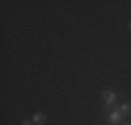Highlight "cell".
I'll use <instances>...</instances> for the list:
<instances>
[{"label": "cell", "mask_w": 131, "mask_h": 125, "mask_svg": "<svg viewBox=\"0 0 131 125\" xmlns=\"http://www.w3.org/2000/svg\"><path fill=\"white\" fill-rule=\"evenodd\" d=\"M103 99L106 100L107 104H110V103H113V100H114V93L110 92V90H105L103 92Z\"/></svg>", "instance_id": "obj_1"}, {"label": "cell", "mask_w": 131, "mask_h": 125, "mask_svg": "<svg viewBox=\"0 0 131 125\" xmlns=\"http://www.w3.org/2000/svg\"><path fill=\"white\" fill-rule=\"evenodd\" d=\"M120 117H121V112H112L110 114V117H109V122L110 124H116L120 121Z\"/></svg>", "instance_id": "obj_2"}, {"label": "cell", "mask_w": 131, "mask_h": 125, "mask_svg": "<svg viewBox=\"0 0 131 125\" xmlns=\"http://www.w3.org/2000/svg\"><path fill=\"white\" fill-rule=\"evenodd\" d=\"M34 121H35L36 124L42 125L45 122V114H42V112H38V114H35V117H34Z\"/></svg>", "instance_id": "obj_3"}, {"label": "cell", "mask_w": 131, "mask_h": 125, "mask_svg": "<svg viewBox=\"0 0 131 125\" xmlns=\"http://www.w3.org/2000/svg\"><path fill=\"white\" fill-rule=\"evenodd\" d=\"M128 110H130V106L124 104V106H121V108H120V112H127Z\"/></svg>", "instance_id": "obj_4"}, {"label": "cell", "mask_w": 131, "mask_h": 125, "mask_svg": "<svg viewBox=\"0 0 131 125\" xmlns=\"http://www.w3.org/2000/svg\"><path fill=\"white\" fill-rule=\"evenodd\" d=\"M23 125H31V122H29V121H24Z\"/></svg>", "instance_id": "obj_5"}, {"label": "cell", "mask_w": 131, "mask_h": 125, "mask_svg": "<svg viewBox=\"0 0 131 125\" xmlns=\"http://www.w3.org/2000/svg\"><path fill=\"white\" fill-rule=\"evenodd\" d=\"M121 125H128V124H127V122H123V124H121Z\"/></svg>", "instance_id": "obj_6"}, {"label": "cell", "mask_w": 131, "mask_h": 125, "mask_svg": "<svg viewBox=\"0 0 131 125\" xmlns=\"http://www.w3.org/2000/svg\"><path fill=\"white\" fill-rule=\"evenodd\" d=\"M130 31H131V24H130Z\"/></svg>", "instance_id": "obj_7"}]
</instances>
